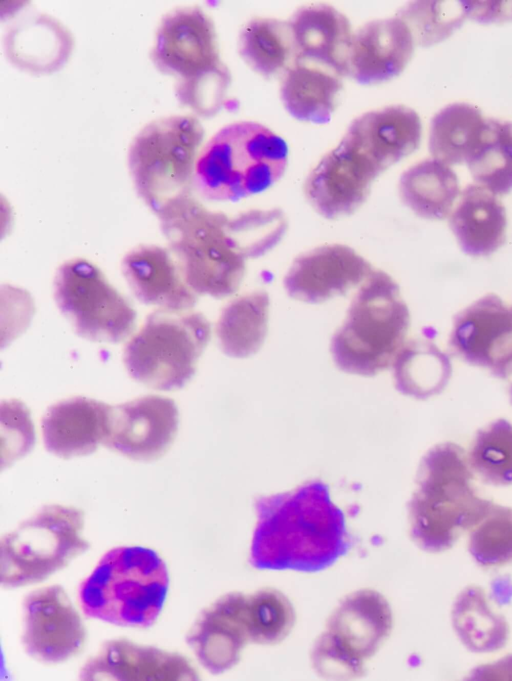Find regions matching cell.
<instances>
[{
  "label": "cell",
  "instance_id": "30",
  "mask_svg": "<svg viewBox=\"0 0 512 681\" xmlns=\"http://www.w3.org/2000/svg\"><path fill=\"white\" fill-rule=\"evenodd\" d=\"M451 618L457 636L472 652H494L508 641L506 619L491 609L484 590L478 586H468L460 592L453 604Z\"/></svg>",
  "mask_w": 512,
  "mask_h": 681
},
{
  "label": "cell",
  "instance_id": "31",
  "mask_svg": "<svg viewBox=\"0 0 512 681\" xmlns=\"http://www.w3.org/2000/svg\"><path fill=\"white\" fill-rule=\"evenodd\" d=\"M238 50L245 63L264 77L286 71L295 60L289 21L253 18L240 32Z\"/></svg>",
  "mask_w": 512,
  "mask_h": 681
},
{
  "label": "cell",
  "instance_id": "24",
  "mask_svg": "<svg viewBox=\"0 0 512 681\" xmlns=\"http://www.w3.org/2000/svg\"><path fill=\"white\" fill-rule=\"evenodd\" d=\"M295 60L348 75V58L353 37L349 19L327 4L299 8L289 21Z\"/></svg>",
  "mask_w": 512,
  "mask_h": 681
},
{
  "label": "cell",
  "instance_id": "2",
  "mask_svg": "<svg viewBox=\"0 0 512 681\" xmlns=\"http://www.w3.org/2000/svg\"><path fill=\"white\" fill-rule=\"evenodd\" d=\"M250 563L258 569L314 573L347 554L351 542L345 517L320 480L279 494L258 497Z\"/></svg>",
  "mask_w": 512,
  "mask_h": 681
},
{
  "label": "cell",
  "instance_id": "3",
  "mask_svg": "<svg viewBox=\"0 0 512 681\" xmlns=\"http://www.w3.org/2000/svg\"><path fill=\"white\" fill-rule=\"evenodd\" d=\"M472 481L467 454L458 444L439 443L425 453L408 506L410 534L421 549H450L487 514L493 502L482 498Z\"/></svg>",
  "mask_w": 512,
  "mask_h": 681
},
{
  "label": "cell",
  "instance_id": "9",
  "mask_svg": "<svg viewBox=\"0 0 512 681\" xmlns=\"http://www.w3.org/2000/svg\"><path fill=\"white\" fill-rule=\"evenodd\" d=\"M84 513L72 506L51 504L0 542V581L15 588L42 581L89 548L82 537Z\"/></svg>",
  "mask_w": 512,
  "mask_h": 681
},
{
  "label": "cell",
  "instance_id": "13",
  "mask_svg": "<svg viewBox=\"0 0 512 681\" xmlns=\"http://www.w3.org/2000/svg\"><path fill=\"white\" fill-rule=\"evenodd\" d=\"M449 344L470 365L512 377V306L492 293L477 299L455 316Z\"/></svg>",
  "mask_w": 512,
  "mask_h": 681
},
{
  "label": "cell",
  "instance_id": "38",
  "mask_svg": "<svg viewBox=\"0 0 512 681\" xmlns=\"http://www.w3.org/2000/svg\"><path fill=\"white\" fill-rule=\"evenodd\" d=\"M468 17L490 23L512 19V2L467 1Z\"/></svg>",
  "mask_w": 512,
  "mask_h": 681
},
{
  "label": "cell",
  "instance_id": "8",
  "mask_svg": "<svg viewBox=\"0 0 512 681\" xmlns=\"http://www.w3.org/2000/svg\"><path fill=\"white\" fill-rule=\"evenodd\" d=\"M211 336L199 312L158 309L126 343L123 363L134 380L156 390L183 387L195 374Z\"/></svg>",
  "mask_w": 512,
  "mask_h": 681
},
{
  "label": "cell",
  "instance_id": "29",
  "mask_svg": "<svg viewBox=\"0 0 512 681\" xmlns=\"http://www.w3.org/2000/svg\"><path fill=\"white\" fill-rule=\"evenodd\" d=\"M269 295L258 290L227 304L217 321L216 334L222 351L245 358L262 346L268 329Z\"/></svg>",
  "mask_w": 512,
  "mask_h": 681
},
{
  "label": "cell",
  "instance_id": "17",
  "mask_svg": "<svg viewBox=\"0 0 512 681\" xmlns=\"http://www.w3.org/2000/svg\"><path fill=\"white\" fill-rule=\"evenodd\" d=\"M371 264L342 244L319 246L299 255L284 278L290 297L321 303L363 283L373 272Z\"/></svg>",
  "mask_w": 512,
  "mask_h": 681
},
{
  "label": "cell",
  "instance_id": "34",
  "mask_svg": "<svg viewBox=\"0 0 512 681\" xmlns=\"http://www.w3.org/2000/svg\"><path fill=\"white\" fill-rule=\"evenodd\" d=\"M467 458L484 483L512 485V423L500 418L478 430Z\"/></svg>",
  "mask_w": 512,
  "mask_h": 681
},
{
  "label": "cell",
  "instance_id": "25",
  "mask_svg": "<svg viewBox=\"0 0 512 681\" xmlns=\"http://www.w3.org/2000/svg\"><path fill=\"white\" fill-rule=\"evenodd\" d=\"M449 225L461 250L470 256H489L506 240L505 207L496 194L478 184L460 193Z\"/></svg>",
  "mask_w": 512,
  "mask_h": 681
},
{
  "label": "cell",
  "instance_id": "22",
  "mask_svg": "<svg viewBox=\"0 0 512 681\" xmlns=\"http://www.w3.org/2000/svg\"><path fill=\"white\" fill-rule=\"evenodd\" d=\"M421 132L420 117L413 109L392 105L355 118L342 139L383 173L418 148Z\"/></svg>",
  "mask_w": 512,
  "mask_h": 681
},
{
  "label": "cell",
  "instance_id": "21",
  "mask_svg": "<svg viewBox=\"0 0 512 681\" xmlns=\"http://www.w3.org/2000/svg\"><path fill=\"white\" fill-rule=\"evenodd\" d=\"M122 274L133 295L143 304L171 311H188L198 295L186 283L169 249L138 245L125 254Z\"/></svg>",
  "mask_w": 512,
  "mask_h": 681
},
{
  "label": "cell",
  "instance_id": "27",
  "mask_svg": "<svg viewBox=\"0 0 512 681\" xmlns=\"http://www.w3.org/2000/svg\"><path fill=\"white\" fill-rule=\"evenodd\" d=\"M453 169L438 160H423L407 169L399 180L402 202L416 215L429 220L450 216L460 196Z\"/></svg>",
  "mask_w": 512,
  "mask_h": 681
},
{
  "label": "cell",
  "instance_id": "5",
  "mask_svg": "<svg viewBox=\"0 0 512 681\" xmlns=\"http://www.w3.org/2000/svg\"><path fill=\"white\" fill-rule=\"evenodd\" d=\"M169 588L165 562L152 549L107 551L78 589L83 613L113 625L148 628L160 615Z\"/></svg>",
  "mask_w": 512,
  "mask_h": 681
},
{
  "label": "cell",
  "instance_id": "12",
  "mask_svg": "<svg viewBox=\"0 0 512 681\" xmlns=\"http://www.w3.org/2000/svg\"><path fill=\"white\" fill-rule=\"evenodd\" d=\"M391 629L387 600L374 590L357 591L331 616L326 632L314 646L313 665L328 678L361 676L364 661L378 650Z\"/></svg>",
  "mask_w": 512,
  "mask_h": 681
},
{
  "label": "cell",
  "instance_id": "35",
  "mask_svg": "<svg viewBox=\"0 0 512 681\" xmlns=\"http://www.w3.org/2000/svg\"><path fill=\"white\" fill-rule=\"evenodd\" d=\"M396 17L409 27L414 42L430 46L449 37L468 17L467 1H415Z\"/></svg>",
  "mask_w": 512,
  "mask_h": 681
},
{
  "label": "cell",
  "instance_id": "16",
  "mask_svg": "<svg viewBox=\"0 0 512 681\" xmlns=\"http://www.w3.org/2000/svg\"><path fill=\"white\" fill-rule=\"evenodd\" d=\"M178 423V408L172 399L142 396L112 406L103 445L133 460H155L170 448Z\"/></svg>",
  "mask_w": 512,
  "mask_h": 681
},
{
  "label": "cell",
  "instance_id": "26",
  "mask_svg": "<svg viewBox=\"0 0 512 681\" xmlns=\"http://www.w3.org/2000/svg\"><path fill=\"white\" fill-rule=\"evenodd\" d=\"M341 90V77L336 73L296 61L285 71L280 96L295 119L324 124L331 119Z\"/></svg>",
  "mask_w": 512,
  "mask_h": 681
},
{
  "label": "cell",
  "instance_id": "23",
  "mask_svg": "<svg viewBox=\"0 0 512 681\" xmlns=\"http://www.w3.org/2000/svg\"><path fill=\"white\" fill-rule=\"evenodd\" d=\"M112 406L77 396L51 405L42 418L46 450L69 459L93 453L109 431Z\"/></svg>",
  "mask_w": 512,
  "mask_h": 681
},
{
  "label": "cell",
  "instance_id": "11",
  "mask_svg": "<svg viewBox=\"0 0 512 681\" xmlns=\"http://www.w3.org/2000/svg\"><path fill=\"white\" fill-rule=\"evenodd\" d=\"M53 294L74 331L87 340L119 343L134 330L136 312L131 304L86 259H70L58 267Z\"/></svg>",
  "mask_w": 512,
  "mask_h": 681
},
{
  "label": "cell",
  "instance_id": "20",
  "mask_svg": "<svg viewBox=\"0 0 512 681\" xmlns=\"http://www.w3.org/2000/svg\"><path fill=\"white\" fill-rule=\"evenodd\" d=\"M414 38L398 17L378 19L353 33L348 75L362 85H374L398 76L414 52Z\"/></svg>",
  "mask_w": 512,
  "mask_h": 681
},
{
  "label": "cell",
  "instance_id": "10",
  "mask_svg": "<svg viewBox=\"0 0 512 681\" xmlns=\"http://www.w3.org/2000/svg\"><path fill=\"white\" fill-rule=\"evenodd\" d=\"M151 58L163 73L178 76V98L228 88L231 75L222 63L214 24L199 7L177 8L163 16Z\"/></svg>",
  "mask_w": 512,
  "mask_h": 681
},
{
  "label": "cell",
  "instance_id": "1",
  "mask_svg": "<svg viewBox=\"0 0 512 681\" xmlns=\"http://www.w3.org/2000/svg\"><path fill=\"white\" fill-rule=\"evenodd\" d=\"M157 216L186 283L197 295L214 298L235 293L245 276L246 261L276 247L288 228L278 208L230 217L208 210L192 196L170 204Z\"/></svg>",
  "mask_w": 512,
  "mask_h": 681
},
{
  "label": "cell",
  "instance_id": "15",
  "mask_svg": "<svg viewBox=\"0 0 512 681\" xmlns=\"http://www.w3.org/2000/svg\"><path fill=\"white\" fill-rule=\"evenodd\" d=\"M381 173L364 154L341 139L311 170L304 192L321 216L336 219L352 214L366 201Z\"/></svg>",
  "mask_w": 512,
  "mask_h": 681
},
{
  "label": "cell",
  "instance_id": "6",
  "mask_svg": "<svg viewBox=\"0 0 512 681\" xmlns=\"http://www.w3.org/2000/svg\"><path fill=\"white\" fill-rule=\"evenodd\" d=\"M409 326V309L398 284L386 272L374 270L331 339L333 360L346 373L374 376L392 366Z\"/></svg>",
  "mask_w": 512,
  "mask_h": 681
},
{
  "label": "cell",
  "instance_id": "37",
  "mask_svg": "<svg viewBox=\"0 0 512 681\" xmlns=\"http://www.w3.org/2000/svg\"><path fill=\"white\" fill-rule=\"evenodd\" d=\"M250 639L259 644H275L283 640L295 622V612L285 595L264 589L248 597Z\"/></svg>",
  "mask_w": 512,
  "mask_h": 681
},
{
  "label": "cell",
  "instance_id": "36",
  "mask_svg": "<svg viewBox=\"0 0 512 681\" xmlns=\"http://www.w3.org/2000/svg\"><path fill=\"white\" fill-rule=\"evenodd\" d=\"M468 549L481 566L512 562V508L492 504L487 514L469 531Z\"/></svg>",
  "mask_w": 512,
  "mask_h": 681
},
{
  "label": "cell",
  "instance_id": "19",
  "mask_svg": "<svg viewBox=\"0 0 512 681\" xmlns=\"http://www.w3.org/2000/svg\"><path fill=\"white\" fill-rule=\"evenodd\" d=\"M248 597L229 593L205 608L186 635V642L201 665L212 674L233 667L250 639Z\"/></svg>",
  "mask_w": 512,
  "mask_h": 681
},
{
  "label": "cell",
  "instance_id": "7",
  "mask_svg": "<svg viewBox=\"0 0 512 681\" xmlns=\"http://www.w3.org/2000/svg\"><path fill=\"white\" fill-rule=\"evenodd\" d=\"M204 129L191 115H173L144 126L131 142L128 165L135 189L158 215L191 196Z\"/></svg>",
  "mask_w": 512,
  "mask_h": 681
},
{
  "label": "cell",
  "instance_id": "32",
  "mask_svg": "<svg viewBox=\"0 0 512 681\" xmlns=\"http://www.w3.org/2000/svg\"><path fill=\"white\" fill-rule=\"evenodd\" d=\"M481 111L467 103H453L432 119L429 151L433 159L449 166L466 162L485 127Z\"/></svg>",
  "mask_w": 512,
  "mask_h": 681
},
{
  "label": "cell",
  "instance_id": "4",
  "mask_svg": "<svg viewBox=\"0 0 512 681\" xmlns=\"http://www.w3.org/2000/svg\"><path fill=\"white\" fill-rule=\"evenodd\" d=\"M288 146L283 138L254 121L221 128L200 151L193 187L201 197L236 202L270 188L285 173Z\"/></svg>",
  "mask_w": 512,
  "mask_h": 681
},
{
  "label": "cell",
  "instance_id": "28",
  "mask_svg": "<svg viewBox=\"0 0 512 681\" xmlns=\"http://www.w3.org/2000/svg\"><path fill=\"white\" fill-rule=\"evenodd\" d=\"M392 366L396 389L417 399L441 393L452 375L449 356L426 339L405 342Z\"/></svg>",
  "mask_w": 512,
  "mask_h": 681
},
{
  "label": "cell",
  "instance_id": "39",
  "mask_svg": "<svg viewBox=\"0 0 512 681\" xmlns=\"http://www.w3.org/2000/svg\"><path fill=\"white\" fill-rule=\"evenodd\" d=\"M509 393H510V398H511V402H512V383H511L510 388H509Z\"/></svg>",
  "mask_w": 512,
  "mask_h": 681
},
{
  "label": "cell",
  "instance_id": "18",
  "mask_svg": "<svg viewBox=\"0 0 512 681\" xmlns=\"http://www.w3.org/2000/svg\"><path fill=\"white\" fill-rule=\"evenodd\" d=\"M81 680H197L188 659L178 653L120 638L104 642L79 673Z\"/></svg>",
  "mask_w": 512,
  "mask_h": 681
},
{
  "label": "cell",
  "instance_id": "33",
  "mask_svg": "<svg viewBox=\"0 0 512 681\" xmlns=\"http://www.w3.org/2000/svg\"><path fill=\"white\" fill-rule=\"evenodd\" d=\"M476 184L497 196L512 191V122L486 119L481 138L466 161Z\"/></svg>",
  "mask_w": 512,
  "mask_h": 681
},
{
  "label": "cell",
  "instance_id": "14",
  "mask_svg": "<svg viewBox=\"0 0 512 681\" xmlns=\"http://www.w3.org/2000/svg\"><path fill=\"white\" fill-rule=\"evenodd\" d=\"M22 644L32 658L47 664L66 661L81 651L86 631L60 585L29 593L23 603Z\"/></svg>",
  "mask_w": 512,
  "mask_h": 681
}]
</instances>
